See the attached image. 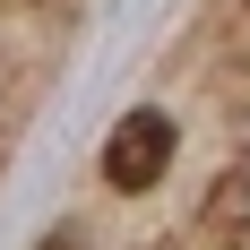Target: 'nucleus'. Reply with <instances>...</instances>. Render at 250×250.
I'll list each match as a JSON object with an SVG mask.
<instances>
[{
	"label": "nucleus",
	"mask_w": 250,
	"mask_h": 250,
	"mask_svg": "<svg viewBox=\"0 0 250 250\" xmlns=\"http://www.w3.org/2000/svg\"><path fill=\"white\" fill-rule=\"evenodd\" d=\"M164 164H173V121L164 112H129L104 138V181L112 190H147V181H164Z\"/></svg>",
	"instance_id": "1"
},
{
	"label": "nucleus",
	"mask_w": 250,
	"mask_h": 250,
	"mask_svg": "<svg viewBox=\"0 0 250 250\" xmlns=\"http://www.w3.org/2000/svg\"><path fill=\"white\" fill-rule=\"evenodd\" d=\"M43 250H69V242H43Z\"/></svg>",
	"instance_id": "2"
}]
</instances>
